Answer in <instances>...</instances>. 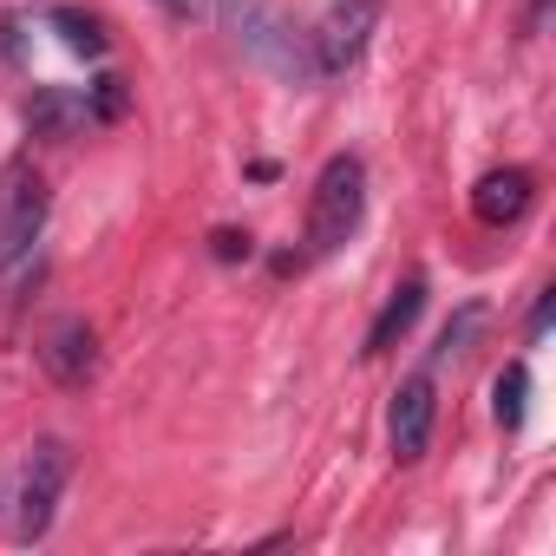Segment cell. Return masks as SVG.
Returning a JSON list of instances; mask_svg holds the SVG:
<instances>
[{"label": "cell", "instance_id": "6da1fadb", "mask_svg": "<svg viewBox=\"0 0 556 556\" xmlns=\"http://www.w3.org/2000/svg\"><path fill=\"white\" fill-rule=\"evenodd\" d=\"M361 216H367V164L354 151H334L321 164L315 190H308V255L348 249L354 229H361Z\"/></svg>", "mask_w": 556, "mask_h": 556}, {"label": "cell", "instance_id": "7a4b0ae2", "mask_svg": "<svg viewBox=\"0 0 556 556\" xmlns=\"http://www.w3.org/2000/svg\"><path fill=\"white\" fill-rule=\"evenodd\" d=\"M47 236V177L34 157L0 164V275H21Z\"/></svg>", "mask_w": 556, "mask_h": 556}, {"label": "cell", "instance_id": "3957f363", "mask_svg": "<svg viewBox=\"0 0 556 556\" xmlns=\"http://www.w3.org/2000/svg\"><path fill=\"white\" fill-rule=\"evenodd\" d=\"M380 8H387V0H328L321 21L302 34L308 40V60H315V79H341L367 53V40L380 27Z\"/></svg>", "mask_w": 556, "mask_h": 556}, {"label": "cell", "instance_id": "277c9868", "mask_svg": "<svg viewBox=\"0 0 556 556\" xmlns=\"http://www.w3.org/2000/svg\"><path fill=\"white\" fill-rule=\"evenodd\" d=\"M66 478H73L66 439H40V445L27 452V465H21V504H14V536H21V543H34V536L53 530V510H60Z\"/></svg>", "mask_w": 556, "mask_h": 556}, {"label": "cell", "instance_id": "5b68a950", "mask_svg": "<svg viewBox=\"0 0 556 556\" xmlns=\"http://www.w3.org/2000/svg\"><path fill=\"white\" fill-rule=\"evenodd\" d=\"M229 27L242 40V53H255L262 66L289 73V79H315V60H308V40H295V27L268 8V0H229Z\"/></svg>", "mask_w": 556, "mask_h": 556}, {"label": "cell", "instance_id": "8992f818", "mask_svg": "<svg viewBox=\"0 0 556 556\" xmlns=\"http://www.w3.org/2000/svg\"><path fill=\"white\" fill-rule=\"evenodd\" d=\"M432 419H439V400H432V374H413L393 387V406H387V445L400 465H419L426 445H432Z\"/></svg>", "mask_w": 556, "mask_h": 556}, {"label": "cell", "instance_id": "52a82bcc", "mask_svg": "<svg viewBox=\"0 0 556 556\" xmlns=\"http://www.w3.org/2000/svg\"><path fill=\"white\" fill-rule=\"evenodd\" d=\"M40 367H47L60 387H86V380L99 374V334H92L79 315L53 321V328L40 334Z\"/></svg>", "mask_w": 556, "mask_h": 556}, {"label": "cell", "instance_id": "ba28073f", "mask_svg": "<svg viewBox=\"0 0 556 556\" xmlns=\"http://www.w3.org/2000/svg\"><path fill=\"white\" fill-rule=\"evenodd\" d=\"M530 197H536L530 170H523V164H504V170H484V177L471 184V216L491 223V229H510V223L530 210Z\"/></svg>", "mask_w": 556, "mask_h": 556}, {"label": "cell", "instance_id": "9c48e42d", "mask_svg": "<svg viewBox=\"0 0 556 556\" xmlns=\"http://www.w3.org/2000/svg\"><path fill=\"white\" fill-rule=\"evenodd\" d=\"M419 308H426V275H406V282L387 295V308L374 315V328H367V361L374 354H393V341H406L413 334V321H419Z\"/></svg>", "mask_w": 556, "mask_h": 556}, {"label": "cell", "instance_id": "30bf717a", "mask_svg": "<svg viewBox=\"0 0 556 556\" xmlns=\"http://www.w3.org/2000/svg\"><path fill=\"white\" fill-rule=\"evenodd\" d=\"M27 125L40 131V138H73V131H86L92 125V99L86 92H40L34 105H27Z\"/></svg>", "mask_w": 556, "mask_h": 556}, {"label": "cell", "instance_id": "8fae6325", "mask_svg": "<svg viewBox=\"0 0 556 556\" xmlns=\"http://www.w3.org/2000/svg\"><path fill=\"white\" fill-rule=\"evenodd\" d=\"M523 400H530V367L510 361V367L491 380V413H497L504 432H523Z\"/></svg>", "mask_w": 556, "mask_h": 556}, {"label": "cell", "instance_id": "7c38bea8", "mask_svg": "<svg viewBox=\"0 0 556 556\" xmlns=\"http://www.w3.org/2000/svg\"><path fill=\"white\" fill-rule=\"evenodd\" d=\"M47 21L60 27V40H66L73 53H86V60H105V47H112V40H105V27H99L92 14H79V8H53Z\"/></svg>", "mask_w": 556, "mask_h": 556}, {"label": "cell", "instance_id": "4fadbf2b", "mask_svg": "<svg viewBox=\"0 0 556 556\" xmlns=\"http://www.w3.org/2000/svg\"><path fill=\"white\" fill-rule=\"evenodd\" d=\"M478 328H484V308H478V302H471V308H458V315L445 321V334H439V348H432V361H452V354H465Z\"/></svg>", "mask_w": 556, "mask_h": 556}, {"label": "cell", "instance_id": "5bb4252c", "mask_svg": "<svg viewBox=\"0 0 556 556\" xmlns=\"http://www.w3.org/2000/svg\"><path fill=\"white\" fill-rule=\"evenodd\" d=\"M210 242H216V255H223V262H236V255H249V236H242V229H216Z\"/></svg>", "mask_w": 556, "mask_h": 556}, {"label": "cell", "instance_id": "9a60e30c", "mask_svg": "<svg viewBox=\"0 0 556 556\" xmlns=\"http://www.w3.org/2000/svg\"><path fill=\"white\" fill-rule=\"evenodd\" d=\"M164 14H177V21H203L210 14V0H157Z\"/></svg>", "mask_w": 556, "mask_h": 556}, {"label": "cell", "instance_id": "2e32d148", "mask_svg": "<svg viewBox=\"0 0 556 556\" xmlns=\"http://www.w3.org/2000/svg\"><path fill=\"white\" fill-rule=\"evenodd\" d=\"M549 302H556V295H549V289H543V295H536V308H530V341H536V334H543V328H549Z\"/></svg>", "mask_w": 556, "mask_h": 556}]
</instances>
